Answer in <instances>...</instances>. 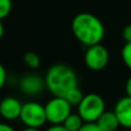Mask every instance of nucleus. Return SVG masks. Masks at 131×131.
<instances>
[{
    "instance_id": "1",
    "label": "nucleus",
    "mask_w": 131,
    "mask_h": 131,
    "mask_svg": "<svg viewBox=\"0 0 131 131\" xmlns=\"http://www.w3.org/2000/svg\"><path fill=\"white\" fill-rule=\"evenodd\" d=\"M71 29L75 38L86 47L99 44L104 37V26L102 21L87 12L79 13L73 17Z\"/></svg>"
},
{
    "instance_id": "2",
    "label": "nucleus",
    "mask_w": 131,
    "mask_h": 131,
    "mask_svg": "<svg viewBox=\"0 0 131 131\" xmlns=\"http://www.w3.org/2000/svg\"><path fill=\"white\" fill-rule=\"evenodd\" d=\"M45 86L53 96H63L78 87V77L74 70L65 64H54L45 74Z\"/></svg>"
},
{
    "instance_id": "3",
    "label": "nucleus",
    "mask_w": 131,
    "mask_h": 131,
    "mask_svg": "<svg viewBox=\"0 0 131 131\" xmlns=\"http://www.w3.org/2000/svg\"><path fill=\"white\" fill-rule=\"evenodd\" d=\"M106 110V103L101 95L89 93L84 95L78 106V114L86 123H95L102 113Z\"/></svg>"
},
{
    "instance_id": "4",
    "label": "nucleus",
    "mask_w": 131,
    "mask_h": 131,
    "mask_svg": "<svg viewBox=\"0 0 131 131\" xmlns=\"http://www.w3.org/2000/svg\"><path fill=\"white\" fill-rule=\"evenodd\" d=\"M47 121L50 124H63L72 113V106L65 97L53 96L44 106Z\"/></svg>"
},
{
    "instance_id": "5",
    "label": "nucleus",
    "mask_w": 131,
    "mask_h": 131,
    "mask_svg": "<svg viewBox=\"0 0 131 131\" xmlns=\"http://www.w3.org/2000/svg\"><path fill=\"white\" fill-rule=\"evenodd\" d=\"M20 119L26 126L40 129L47 121L45 108L36 101H29L22 104Z\"/></svg>"
},
{
    "instance_id": "6",
    "label": "nucleus",
    "mask_w": 131,
    "mask_h": 131,
    "mask_svg": "<svg viewBox=\"0 0 131 131\" xmlns=\"http://www.w3.org/2000/svg\"><path fill=\"white\" fill-rule=\"evenodd\" d=\"M85 64L92 71H101L108 65L109 52L106 47L99 43L91 47H87L85 52Z\"/></svg>"
},
{
    "instance_id": "7",
    "label": "nucleus",
    "mask_w": 131,
    "mask_h": 131,
    "mask_svg": "<svg viewBox=\"0 0 131 131\" xmlns=\"http://www.w3.org/2000/svg\"><path fill=\"white\" fill-rule=\"evenodd\" d=\"M20 89L23 94L35 96L42 93L45 86V79L36 73H28L20 80Z\"/></svg>"
},
{
    "instance_id": "8",
    "label": "nucleus",
    "mask_w": 131,
    "mask_h": 131,
    "mask_svg": "<svg viewBox=\"0 0 131 131\" xmlns=\"http://www.w3.org/2000/svg\"><path fill=\"white\" fill-rule=\"evenodd\" d=\"M22 104L16 97L7 96L0 101V116L7 121L20 118Z\"/></svg>"
},
{
    "instance_id": "9",
    "label": "nucleus",
    "mask_w": 131,
    "mask_h": 131,
    "mask_svg": "<svg viewBox=\"0 0 131 131\" xmlns=\"http://www.w3.org/2000/svg\"><path fill=\"white\" fill-rule=\"evenodd\" d=\"M114 111L118 118L119 125L126 129H131V97L124 96L115 104Z\"/></svg>"
},
{
    "instance_id": "10",
    "label": "nucleus",
    "mask_w": 131,
    "mask_h": 131,
    "mask_svg": "<svg viewBox=\"0 0 131 131\" xmlns=\"http://www.w3.org/2000/svg\"><path fill=\"white\" fill-rule=\"evenodd\" d=\"M95 123L97 124V126L102 131H115L119 126L118 118H117L114 110L113 111L104 110Z\"/></svg>"
},
{
    "instance_id": "11",
    "label": "nucleus",
    "mask_w": 131,
    "mask_h": 131,
    "mask_svg": "<svg viewBox=\"0 0 131 131\" xmlns=\"http://www.w3.org/2000/svg\"><path fill=\"white\" fill-rule=\"evenodd\" d=\"M85 123H86V122L81 118V116H80L78 113L77 114L71 113V114L67 116V118L64 121L63 125H64L69 131H79Z\"/></svg>"
},
{
    "instance_id": "12",
    "label": "nucleus",
    "mask_w": 131,
    "mask_h": 131,
    "mask_svg": "<svg viewBox=\"0 0 131 131\" xmlns=\"http://www.w3.org/2000/svg\"><path fill=\"white\" fill-rule=\"evenodd\" d=\"M64 97L69 101V103L71 104L72 107L73 106L78 107L79 103L81 102L82 97H84V93L81 92V89H80L79 87H74V88H72Z\"/></svg>"
},
{
    "instance_id": "13",
    "label": "nucleus",
    "mask_w": 131,
    "mask_h": 131,
    "mask_svg": "<svg viewBox=\"0 0 131 131\" xmlns=\"http://www.w3.org/2000/svg\"><path fill=\"white\" fill-rule=\"evenodd\" d=\"M23 62H25V64L31 70L38 69V67H40V64H41L40 56L37 53H35V52H31V51L25 53V56H23Z\"/></svg>"
},
{
    "instance_id": "14",
    "label": "nucleus",
    "mask_w": 131,
    "mask_h": 131,
    "mask_svg": "<svg viewBox=\"0 0 131 131\" xmlns=\"http://www.w3.org/2000/svg\"><path fill=\"white\" fill-rule=\"evenodd\" d=\"M122 59H123L125 66L131 70V42H126L122 48Z\"/></svg>"
},
{
    "instance_id": "15",
    "label": "nucleus",
    "mask_w": 131,
    "mask_h": 131,
    "mask_svg": "<svg viewBox=\"0 0 131 131\" xmlns=\"http://www.w3.org/2000/svg\"><path fill=\"white\" fill-rule=\"evenodd\" d=\"M12 10V0H0V20L9 15Z\"/></svg>"
},
{
    "instance_id": "16",
    "label": "nucleus",
    "mask_w": 131,
    "mask_h": 131,
    "mask_svg": "<svg viewBox=\"0 0 131 131\" xmlns=\"http://www.w3.org/2000/svg\"><path fill=\"white\" fill-rule=\"evenodd\" d=\"M79 131H102L96 123H85Z\"/></svg>"
},
{
    "instance_id": "17",
    "label": "nucleus",
    "mask_w": 131,
    "mask_h": 131,
    "mask_svg": "<svg viewBox=\"0 0 131 131\" xmlns=\"http://www.w3.org/2000/svg\"><path fill=\"white\" fill-rule=\"evenodd\" d=\"M6 79H7V72L3 64H0V89L5 86Z\"/></svg>"
},
{
    "instance_id": "18",
    "label": "nucleus",
    "mask_w": 131,
    "mask_h": 131,
    "mask_svg": "<svg viewBox=\"0 0 131 131\" xmlns=\"http://www.w3.org/2000/svg\"><path fill=\"white\" fill-rule=\"evenodd\" d=\"M122 36H123L125 43L131 42V25H128V26L124 27L123 31H122Z\"/></svg>"
},
{
    "instance_id": "19",
    "label": "nucleus",
    "mask_w": 131,
    "mask_h": 131,
    "mask_svg": "<svg viewBox=\"0 0 131 131\" xmlns=\"http://www.w3.org/2000/svg\"><path fill=\"white\" fill-rule=\"evenodd\" d=\"M47 131H69V130L63 124H51V126Z\"/></svg>"
},
{
    "instance_id": "20",
    "label": "nucleus",
    "mask_w": 131,
    "mask_h": 131,
    "mask_svg": "<svg viewBox=\"0 0 131 131\" xmlns=\"http://www.w3.org/2000/svg\"><path fill=\"white\" fill-rule=\"evenodd\" d=\"M125 93L128 96L131 97V75L126 80V84H125Z\"/></svg>"
},
{
    "instance_id": "21",
    "label": "nucleus",
    "mask_w": 131,
    "mask_h": 131,
    "mask_svg": "<svg viewBox=\"0 0 131 131\" xmlns=\"http://www.w3.org/2000/svg\"><path fill=\"white\" fill-rule=\"evenodd\" d=\"M0 131H15L9 124L0 123Z\"/></svg>"
},
{
    "instance_id": "22",
    "label": "nucleus",
    "mask_w": 131,
    "mask_h": 131,
    "mask_svg": "<svg viewBox=\"0 0 131 131\" xmlns=\"http://www.w3.org/2000/svg\"><path fill=\"white\" fill-rule=\"evenodd\" d=\"M4 31H5V29H4V25H3V22H1V20H0V40H1L3 36H4Z\"/></svg>"
},
{
    "instance_id": "23",
    "label": "nucleus",
    "mask_w": 131,
    "mask_h": 131,
    "mask_svg": "<svg viewBox=\"0 0 131 131\" xmlns=\"http://www.w3.org/2000/svg\"><path fill=\"white\" fill-rule=\"evenodd\" d=\"M22 131H40V129H37V128H29V126H26V129H23Z\"/></svg>"
},
{
    "instance_id": "24",
    "label": "nucleus",
    "mask_w": 131,
    "mask_h": 131,
    "mask_svg": "<svg viewBox=\"0 0 131 131\" xmlns=\"http://www.w3.org/2000/svg\"><path fill=\"white\" fill-rule=\"evenodd\" d=\"M115 131H118V130H115Z\"/></svg>"
}]
</instances>
